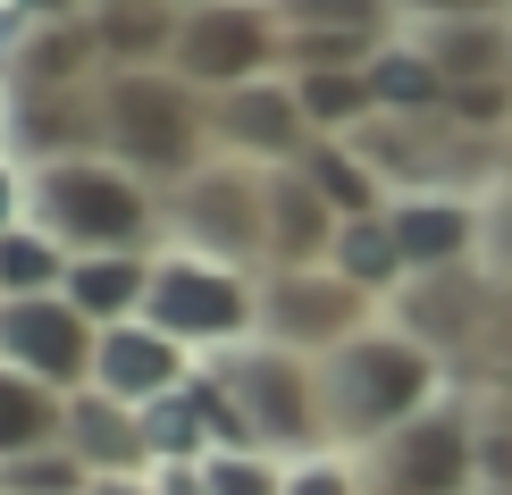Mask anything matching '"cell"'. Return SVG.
Listing matches in <instances>:
<instances>
[{"instance_id":"cell-1","label":"cell","mask_w":512,"mask_h":495,"mask_svg":"<svg viewBox=\"0 0 512 495\" xmlns=\"http://www.w3.org/2000/svg\"><path fill=\"white\" fill-rule=\"evenodd\" d=\"M445 395H454L445 386V353L403 336L395 319H370L336 353H319V420H328L336 454H370L378 437H395L403 420H420Z\"/></svg>"},{"instance_id":"cell-2","label":"cell","mask_w":512,"mask_h":495,"mask_svg":"<svg viewBox=\"0 0 512 495\" xmlns=\"http://www.w3.org/2000/svg\"><path fill=\"white\" fill-rule=\"evenodd\" d=\"M26 219L59 235L68 252H160L168 244V193L143 185L110 152L42 160L26 168Z\"/></svg>"},{"instance_id":"cell-3","label":"cell","mask_w":512,"mask_h":495,"mask_svg":"<svg viewBox=\"0 0 512 495\" xmlns=\"http://www.w3.org/2000/svg\"><path fill=\"white\" fill-rule=\"evenodd\" d=\"M101 152L168 193L202 160H219L210 152V101L177 68H110L101 76Z\"/></svg>"},{"instance_id":"cell-4","label":"cell","mask_w":512,"mask_h":495,"mask_svg":"<svg viewBox=\"0 0 512 495\" xmlns=\"http://www.w3.org/2000/svg\"><path fill=\"white\" fill-rule=\"evenodd\" d=\"M143 319L168 328L194 361H219V353H236V344L261 336V269L210 261V252H194V244H160Z\"/></svg>"},{"instance_id":"cell-5","label":"cell","mask_w":512,"mask_h":495,"mask_svg":"<svg viewBox=\"0 0 512 495\" xmlns=\"http://www.w3.org/2000/svg\"><path fill=\"white\" fill-rule=\"evenodd\" d=\"M219 386L236 395V412L252 428V445L277 462H303V454H328V420H319V361L294 353V344H269L252 336L236 353L210 361Z\"/></svg>"},{"instance_id":"cell-6","label":"cell","mask_w":512,"mask_h":495,"mask_svg":"<svg viewBox=\"0 0 512 495\" xmlns=\"http://www.w3.org/2000/svg\"><path fill=\"white\" fill-rule=\"evenodd\" d=\"M361 462V495H479V412L471 395H445L395 437H378Z\"/></svg>"},{"instance_id":"cell-7","label":"cell","mask_w":512,"mask_h":495,"mask_svg":"<svg viewBox=\"0 0 512 495\" xmlns=\"http://www.w3.org/2000/svg\"><path fill=\"white\" fill-rule=\"evenodd\" d=\"M168 244H194L236 269H269V168L202 160L185 185H168Z\"/></svg>"},{"instance_id":"cell-8","label":"cell","mask_w":512,"mask_h":495,"mask_svg":"<svg viewBox=\"0 0 512 495\" xmlns=\"http://www.w3.org/2000/svg\"><path fill=\"white\" fill-rule=\"evenodd\" d=\"M194 93H236V84H261L286 68V26H277V9L261 0H219V9H194L177 34V59H168Z\"/></svg>"},{"instance_id":"cell-9","label":"cell","mask_w":512,"mask_h":495,"mask_svg":"<svg viewBox=\"0 0 512 495\" xmlns=\"http://www.w3.org/2000/svg\"><path fill=\"white\" fill-rule=\"evenodd\" d=\"M370 319H387L361 286H345L328 261L319 269H261V336L294 344V353H336L345 336H361Z\"/></svg>"},{"instance_id":"cell-10","label":"cell","mask_w":512,"mask_h":495,"mask_svg":"<svg viewBox=\"0 0 512 495\" xmlns=\"http://www.w3.org/2000/svg\"><path fill=\"white\" fill-rule=\"evenodd\" d=\"M93 353H101V328L68 294H17V303H0V361L42 378L51 395L93 386Z\"/></svg>"},{"instance_id":"cell-11","label":"cell","mask_w":512,"mask_h":495,"mask_svg":"<svg viewBox=\"0 0 512 495\" xmlns=\"http://www.w3.org/2000/svg\"><path fill=\"white\" fill-rule=\"evenodd\" d=\"M311 118L294 101V76L277 68L261 84H236V93H210V152L244 160V168H294L311 152Z\"/></svg>"},{"instance_id":"cell-12","label":"cell","mask_w":512,"mask_h":495,"mask_svg":"<svg viewBox=\"0 0 512 495\" xmlns=\"http://www.w3.org/2000/svg\"><path fill=\"white\" fill-rule=\"evenodd\" d=\"M387 227H395L403 269H412V277L487 261V193H445V185L395 193V202H387Z\"/></svg>"},{"instance_id":"cell-13","label":"cell","mask_w":512,"mask_h":495,"mask_svg":"<svg viewBox=\"0 0 512 495\" xmlns=\"http://www.w3.org/2000/svg\"><path fill=\"white\" fill-rule=\"evenodd\" d=\"M387 319L403 336H420L429 353H454V344H479L487 319H496V269H437V277H403V294L387 303Z\"/></svg>"},{"instance_id":"cell-14","label":"cell","mask_w":512,"mask_h":495,"mask_svg":"<svg viewBox=\"0 0 512 495\" xmlns=\"http://www.w3.org/2000/svg\"><path fill=\"white\" fill-rule=\"evenodd\" d=\"M0 152L26 168L101 152V84H84V93H9L0 101Z\"/></svg>"},{"instance_id":"cell-15","label":"cell","mask_w":512,"mask_h":495,"mask_svg":"<svg viewBox=\"0 0 512 495\" xmlns=\"http://www.w3.org/2000/svg\"><path fill=\"white\" fill-rule=\"evenodd\" d=\"M202 361L185 353L168 328H152V319H118V328H101V353H93V386L101 395H118V403H160V395H177L185 378H194Z\"/></svg>"},{"instance_id":"cell-16","label":"cell","mask_w":512,"mask_h":495,"mask_svg":"<svg viewBox=\"0 0 512 495\" xmlns=\"http://www.w3.org/2000/svg\"><path fill=\"white\" fill-rule=\"evenodd\" d=\"M59 445L93 470V479H135V470H152V445H143V412L118 395H101V386H76L68 395V420H59Z\"/></svg>"},{"instance_id":"cell-17","label":"cell","mask_w":512,"mask_h":495,"mask_svg":"<svg viewBox=\"0 0 512 495\" xmlns=\"http://www.w3.org/2000/svg\"><path fill=\"white\" fill-rule=\"evenodd\" d=\"M336 244V210L303 168H269V269H319Z\"/></svg>"},{"instance_id":"cell-18","label":"cell","mask_w":512,"mask_h":495,"mask_svg":"<svg viewBox=\"0 0 512 495\" xmlns=\"http://www.w3.org/2000/svg\"><path fill=\"white\" fill-rule=\"evenodd\" d=\"M361 76H370L378 118H445V101H454V84H445V68L420 51V34H387L361 59Z\"/></svg>"},{"instance_id":"cell-19","label":"cell","mask_w":512,"mask_h":495,"mask_svg":"<svg viewBox=\"0 0 512 495\" xmlns=\"http://www.w3.org/2000/svg\"><path fill=\"white\" fill-rule=\"evenodd\" d=\"M84 84H101L93 17H76V26H34L26 51H17V68H9V84H0V101L9 93H84Z\"/></svg>"},{"instance_id":"cell-20","label":"cell","mask_w":512,"mask_h":495,"mask_svg":"<svg viewBox=\"0 0 512 495\" xmlns=\"http://www.w3.org/2000/svg\"><path fill=\"white\" fill-rule=\"evenodd\" d=\"M143 294H152V252H76L68 261V303L93 328L143 319Z\"/></svg>"},{"instance_id":"cell-21","label":"cell","mask_w":512,"mask_h":495,"mask_svg":"<svg viewBox=\"0 0 512 495\" xmlns=\"http://www.w3.org/2000/svg\"><path fill=\"white\" fill-rule=\"evenodd\" d=\"M185 17L168 0H118V9H93V42H101V76L110 68H168L177 59Z\"/></svg>"},{"instance_id":"cell-22","label":"cell","mask_w":512,"mask_h":495,"mask_svg":"<svg viewBox=\"0 0 512 495\" xmlns=\"http://www.w3.org/2000/svg\"><path fill=\"white\" fill-rule=\"evenodd\" d=\"M328 269L345 277V286H361L378 311L403 294V244H395V227H387V210H370V219H336V244H328Z\"/></svg>"},{"instance_id":"cell-23","label":"cell","mask_w":512,"mask_h":495,"mask_svg":"<svg viewBox=\"0 0 512 495\" xmlns=\"http://www.w3.org/2000/svg\"><path fill=\"white\" fill-rule=\"evenodd\" d=\"M403 34H420V51L445 68V84H504L512 17H445V26H403Z\"/></svg>"},{"instance_id":"cell-24","label":"cell","mask_w":512,"mask_h":495,"mask_svg":"<svg viewBox=\"0 0 512 495\" xmlns=\"http://www.w3.org/2000/svg\"><path fill=\"white\" fill-rule=\"evenodd\" d=\"M294 168H303V177L319 185V202H328L336 219H370V210H387V202H395V193H387V177H378V168L361 160L345 135H319Z\"/></svg>"},{"instance_id":"cell-25","label":"cell","mask_w":512,"mask_h":495,"mask_svg":"<svg viewBox=\"0 0 512 495\" xmlns=\"http://www.w3.org/2000/svg\"><path fill=\"white\" fill-rule=\"evenodd\" d=\"M286 76H294V101H303L311 135H361V126L378 118L361 68H286Z\"/></svg>"},{"instance_id":"cell-26","label":"cell","mask_w":512,"mask_h":495,"mask_svg":"<svg viewBox=\"0 0 512 495\" xmlns=\"http://www.w3.org/2000/svg\"><path fill=\"white\" fill-rule=\"evenodd\" d=\"M59 420H68V395H51L42 378L0 361V462L34 454V445H59Z\"/></svg>"},{"instance_id":"cell-27","label":"cell","mask_w":512,"mask_h":495,"mask_svg":"<svg viewBox=\"0 0 512 495\" xmlns=\"http://www.w3.org/2000/svg\"><path fill=\"white\" fill-rule=\"evenodd\" d=\"M68 261L76 252L59 244V235H42L34 219L0 235V303H17V294H68Z\"/></svg>"},{"instance_id":"cell-28","label":"cell","mask_w":512,"mask_h":495,"mask_svg":"<svg viewBox=\"0 0 512 495\" xmlns=\"http://www.w3.org/2000/svg\"><path fill=\"white\" fill-rule=\"evenodd\" d=\"M0 495H93V470L68 445H34V454L0 462Z\"/></svg>"},{"instance_id":"cell-29","label":"cell","mask_w":512,"mask_h":495,"mask_svg":"<svg viewBox=\"0 0 512 495\" xmlns=\"http://www.w3.org/2000/svg\"><path fill=\"white\" fill-rule=\"evenodd\" d=\"M210 495H286V462L261 454V445H227V454L202 462Z\"/></svg>"},{"instance_id":"cell-30","label":"cell","mask_w":512,"mask_h":495,"mask_svg":"<svg viewBox=\"0 0 512 495\" xmlns=\"http://www.w3.org/2000/svg\"><path fill=\"white\" fill-rule=\"evenodd\" d=\"M479 412V487H512V395H471Z\"/></svg>"},{"instance_id":"cell-31","label":"cell","mask_w":512,"mask_h":495,"mask_svg":"<svg viewBox=\"0 0 512 495\" xmlns=\"http://www.w3.org/2000/svg\"><path fill=\"white\" fill-rule=\"evenodd\" d=\"M286 495H361V462L353 454H303V462H286Z\"/></svg>"},{"instance_id":"cell-32","label":"cell","mask_w":512,"mask_h":495,"mask_svg":"<svg viewBox=\"0 0 512 495\" xmlns=\"http://www.w3.org/2000/svg\"><path fill=\"white\" fill-rule=\"evenodd\" d=\"M9 227H26V160L0 152V235Z\"/></svg>"},{"instance_id":"cell-33","label":"cell","mask_w":512,"mask_h":495,"mask_svg":"<svg viewBox=\"0 0 512 495\" xmlns=\"http://www.w3.org/2000/svg\"><path fill=\"white\" fill-rule=\"evenodd\" d=\"M9 9L34 26H76V17H93V0H9Z\"/></svg>"},{"instance_id":"cell-34","label":"cell","mask_w":512,"mask_h":495,"mask_svg":"<svg viewBox=\"0 0 512 495\" xmlns=\"http://www.w3.org/2000/svg\"><path fill=\"white\" fill-rule=\"evenodd\" d=\"M152 495H210V479H202V462H160Z\"/></svg>"},{"instance_id":"cell-35","label":"cell","mask_w":512,"mask_h":495,"mask_svg":"<svg viewBox=\"0 0 512 495\" xmlns=\"http://www.w3.org/2000/svg\"><path fill=\"white\" fill-rule=\"evenodd\" d=\"M93 495H152V470H135V479H93Z\"/></svg>"},{"instance_id":"cell-36","label":"cell","mask_w":512,"mask_h":495,"mask_svg":"<svg viewBox=\"0 0 512 495\" xmlns=\"http://www.w3.org/2000/svg\"><path fill=\"white\" fill-rule=\"evenodd\" d=\"M168 9H177V17H194V9H219V0H168Z\"/></svg>"},{"instance_id":"cell-37","label":"cell","mask_w":512,"mask_h":495,"mask_svg":"<svg viewBox=\"0 0 512 495\" xmlns=\"http://www.w3.org/2000/svg\"><path fill=\"white\" fill-rule=\"evenodd\" d=\"M504 84H512V42H504Z\"/></svg>"},{"instance_id":"cell-38","label":"cell","mask_w":512,"mask_h":495,"mask_svg":"<svg viewBox=\"0 0 512 495\" xmlns=\"http://www.w3.org/2000/svg\"><path fill=\"white\" fill-rule=\"evenodd\" d=\"M261 9H286V0H261Z\"/></svg>"},{"instance_id":"cell-39","label":"cell","mask_w":512,"mask_h":495,"mask_svg":"<svg viewBox=\"0 0 512 495\" xmlns=\"http://www.w3.org/2000/svg\"><path fill=\"white\" fill-rule=\"evenodd\" d=\"M93 9H118V0H93Z\"/></svg>"}]
</instances>
